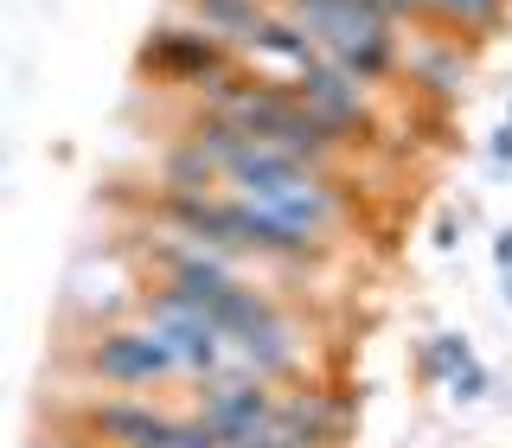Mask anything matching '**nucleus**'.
I'll return each instance as SVG.
<instances>
[{
	"mask_svg": "<svg viewBox=\"0 0 512 448\" xmlns=\"http://www.w3.org/2000/svg\"><path fill=\"white\" fill-rule=\"evenodd\" d=\"M493 160H512V122L500 128V135H493Z\"/></svg>",
	"mask_w": 512,
	"mask_h": 448,
	"instance_id": "12",
	"label": "nucleus"
},
{
	"mask_svg": "<svg viewBox=\"0 0 512 448\" xmlns=\"http://www.w3.org/2000/svg\"><path fill=\"white\" fill-rule=\"evenodd\" d=\"M84 372L116 384V391H148V384L180 378V359L154 327H109L84 346Z\"/></svg>",
	"mask_w": 512,
	"mask_h": 448,
	"instance_id": "2",
	"label": "nucleus"
},
{
	"mask_svg": "<svg viewBox=\"0 0 512 448\" xmlns=\"http://www.w3.org/2000/svg\"><path fill=\"white\" fill-rule=\"evenodd\" d=\"M160 448H218V436L199 423V416H173V423H167V442H160Z\"/></svg>",
	"mask_w": 512,
	"mask_h": 448,
	"instance_id": "11",
	"label": "nucleus"
},
{
	"mask_svg": "<svg viewBox=\"0 0 512 448\" xmlns=\"http://www.w3.org/2000/svg\"><path fill=\"white\" fill-rule=\"evenodd\" d=\"M468 365H474V346H468V340H455V333H442V340H429V372L455 378V372H468Z\"/></svg>",
	"mask_w": 512,
	"mask_h": 448,
	"instance_id": "10",
	"label": "nucleus"
},
{
	"mask_svg": "<svg viewBox=\"0 0 512 448\" xmlns=\"http://www.w3.org/2000/svg\"><path fill=\"white\" fill-rule=\"evenodd\" d=\"M288 96H295L308 116H320L333 128L340 141H372V109H365V84L352 71H340V64H327V58H314L308 71H295L288 77Z\"/></svg>",
	"mask_w": 512,
	"mask_h": 448,
	"instance_id": "3",
	"label": "nucleus"
},
{
	"mask_svg": "<svg viewBox=\"0 0 512 448\" xmlns=\"http://www.w3.org/2000/svg\"><path fill=\"white\" fill-rule=\"evenodd\" d=\"M167 410L141 404V397H103V404H84V436L109 442V448H160L167 442Z\"/></svg>",
	"mask_w": 512,
	"mask_h": 448,
	"instance_id": "6",
	"label": "nucleus"
},
{
	"mask_svg": "<svg viewBox=\"0 0 512 448\" xmlns=\"http://www.w3.org/2000/svg\"><path fill=\"white\" fill-rule=\"evenodd\" d=\"M250 58H256V64H276V71L295 77V71H308L320 52H314V39H308V32H301L295 20H288V13H269L263 32L250 39Z\"/></svg>",
	"mask_w": 512,
	"mask_h": 448,
	"instance_id": "8",
	"label": "nucleus"
},
{
	"mask_svg": "<svg viewBox=\"0 0 512 448\" xmlns=\"http://www.w3.org/2000/svg\"><path fill=\"white\" fill-rule=\"evenodd\" d=\"M506 301H512V269H506Z\"/></svg>",
	"mask_w": 512,
	"mask_h": 448,
	"instance_id": "14",
	"label": "nucleus"
},
{
	"mask_svg": "<svg viewBox=\"0 0 512 448\" xmlns=\"http://www.w3.org/2000/svg\"><path fill=\"white\" fill-rule=\"evenodd\" d=\"M160 180H167V192H212L224 173H218V160L205 154V148H192V141H180L167 160H160Z\"/></svg>",
	"mask_w": 512,
	"mask_h": 448,
	"instance_id": "9",
	"label": "nucleus"
},
{
	"mask_svg": "<svg viewBox=\"0 0 512 448\" xmlns=\"http://www.w3.org/2000/svg\"><path fill=\"white\" fill-rule=\"evenodd\" d=\"M186 7H192V20L212 32L218 45H244V52H250L256 32H263V20H269L263 0H186Z\"/></svg>",
	"mask_w": 512,
	"mask_h": 448,
	"instance_id": "7",
	"label": "nucleus"
},
{
	"mask_svg": "<svg viewBox=\"0 0 512 448\" xmlns=\"http://www.w3.org/2000/svg\"><path fill=\"white\" fill-rule=\"evenodd\" d=\"M141 64L160 71V77H173V84L205 90L218 71H231V45H218L205 26H160L148 39V52H141Z\"/></svg>",
	"mask_w": 512,
	"mask_h": 448,
	"instance_id": "5",
	"label": "nucleus"
},
{
	"mask_svg": "<svg viewBox=\"0 0 512 448\" xmlns=\"http://www.w3.org/2000/svg\"><path fill=\"white\" fill-rule=\"evenodd\" d=\"M199 416L205 429L218 436V448H244L256 429H269V416H276V397H269L263 378H218L212 391L199 397Z\"/></svg>",
	"mask_w": 512,
	"mask_h": 448,
	"instance_id": "4",
	"label": "nucleus"
},
{
	"mask_svg": "<svg viewBox=\"0 0 512 448\" xmlns=\"http://www.w3.org/2000/svg\"><path fill=\"white\" fill-rule=\"evenodd\" d=\"M224 180H231L237 199L263 205L269 218L295 224V231L327 237L333 224H340V192H333L327 173L308 167V160H295V154L263 148V141H244V148L224 160Z\"/></svg>",
	"mask_w": 512,
	"mask_h": 448,
	"instance_id": "1",
	"label": "nucleus"
},
{
	"mask_svg": "<svg viewBox=\"0 0 512 448\" xmlns=\"http://www.w3.org/2000/svg\"><path fill=\"white\" fill-rule=\"evenodd\" d=\"M493 256H500V269H512V231H500V244H493Z\"/></svg>",
	"mask_w": 512,
	"mask_h": 448,
	"instance_id": "13",
	"label": "nucleus"
}]
</instances>
